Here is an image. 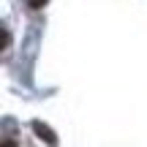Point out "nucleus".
Listing matches in <instances>:
<instances>
[{"mask_svg":"<svg viewBox=\"0 0 147 147\" xmlns=\"http://www.w3.org/2000/svg\"><path fill=\"white\" fill-rule=\"evenodd\" d=\"M33 131L38 134V139H41V142H47L49 147H57V136L52 134V128H49V125H44V123L33 120Z\"/></svg>","mask_w":147,"mask_h":147,"instance_id":"f257e3e1","label":"nucleus"},{"mask_svg":"<svg viewBox=\"0 0 147 147\" xmlns=\"http://www.w3.org/2000/svg\"><path fill=\"white\" fill-rule=\"evenodd\" d=\"M3 147H16V144H11V142H3Z\"/></svg>","mask_w":147,"mask_h":147,"instance_id":"f03ea898","label":"nucleus"}]
</instances>
